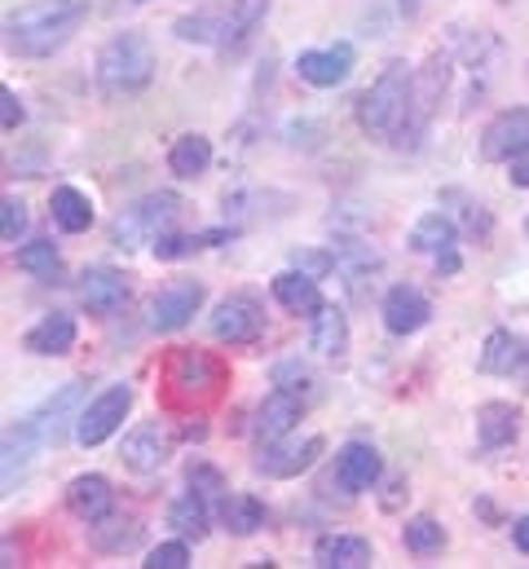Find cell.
<instances>
[{"label": "cell", "instance_id": "6da1fadb", "mask_svg": "<svg viewBox=\"0 0 529 569\" xmlns=\"http://www.w3.org/2000/svg\"><path fill=\"white\" fill-rule=\"evenodd\" d=\"M89 22V0H31L4 18V49L18 58H53Z\"/></svg>", "mask_w": 529, "mask_h": 569}, {"label": "cell", "instance_id": "7a4b0ae2", "mask_svg": "<svg viewBox=\"0 0 529 569\" xmlns=\"http://www.w3.org/2000/svg\"><path fill=\"white\" fill-rule=\"evenodd\" d=\"M154 67H159L154 62V44L141 31H120L98 53V84L111 98H132V93L150 89Z\"/></svg>", "mask_w": 529, "mask_h": 569}, {"label": "cell", "instance_id": "3957f363", "mask_svg": "<svg viewBox=\"0 0 529 569\" xmlns=\"http://www.w3.org/2000/svg\"><path fill=\"white\" fill-rule=\"evenodd\" d=\"M410 89H415V71L406 62H389L380 71V80L358 98V124L367 138L393 142L410 111Z\"/></svg>", "mask_w": 529, "mask_h": 569}, {"label": "cell", "instance_id": "277c9868", "mask_svg": "<svg viewBox=\"0 0 529 569\" xmlns=\"http://www.w3.org/2000/svg\"><path fill=\"white\" fill-rule=\"evenodd\" d=\"M163 385H168V398L177 407H212L226 389V367L217 353L208 349H177L163 367Z\"/></svg>", "mask_w": 529, "mask_h": 569}, {"label": "cell", "instance_id": "5b68a950", "mask_svg": "<svg viewBox=\"0 0 529 569\" xmlns=\"http://www.w3.org/2000/svg\"><path fill=\"white\" fill-rule=\"evenodd\" d=\"M177 217H181V194H172V190H150V194H141L137 203H129L116 221H111V243L116 248H141V243H154L159 234H168L172 226H177Z\"/></svg>", "mask_w": 529, "mask_h": 569}, {"label": "cell", "instance_id": "8992f818", "mask_svg": "<svg viewBox=\"0 0 529 569\" xmlns=\"http://www.w3.org/2000/svg\"><path fill=\"white\" fill-rule=\"evenodd\" d=\"M446 62L441 58H432L423 71H415V89H410V111H406V124H401V133H397L393 142L397 146H419L423 142V133H428V124H432V111H437V102H441V93H446Z\"/></svg>", "mask_w": 529, "mask_h": 569}, {"label": "cell", "instance_id": "52a82bcc", "mask_svg": "<svg viewBox=\"0 0 529 569\" xmlns=\"http://www.w3.org/2000/svg\"><path fill=\"white\" fill-rule=\"evenodd\" d=\"M264 331V309L252 291H230L212 309V336L221 345H257Z\"/></svg>", "mask_w": 529, "mask_h": 569}, {"label": "cell", "instance_id": "ba28073f", "mask_svg": "<svg viewBox=\"0 0 529 569\" xmlns=\"http://www.w3.org/2000/svg\"><path fill=\"white\" fill-rule=\"evenodd\" d=\"M132 411V385H111V389H102L84 411H80V420H76V441L80 446H102L116 428L129 420Z\"/></svg>", "mask_w": 529, "mask_h": 569}, {"label": "cell", "instance_id": "9c48e42d", "mask_svg": "<svg viewBox=\"0 0 529 569\" xmlns=\"http://www.w3.org/2000/svg\"><path fill=\"white\" fill-rule=\"evenodd\" d=\"M80 402H84V380H67L58 393H49V398L27 416L31 432L40 437V446H58V441L67 437V425L80 420V411H84Z\"/></svg>", "mask_w": 529, "mask_h": 569}, {"label": "cell", "instance_id": "30bf717a", "mask_svg": "<svg viewBox=\"0 0 529 569\" xmlns=\"http://www.w3.org/2000/svg\"><path fill=\"white\" fill-rule=\"evenodd\" d=\"M199 305H203V283H194V279L168 283L163 291L150 296V331H163V336L181 331L199 313Z\"/></svg>", "mask_w": 529, "mask_h": 569}, {"label": "cell", "instance_id": "8fae6325", "mask_svg": "<svg viewBox=\"0 0 529 569\" xmlns=\"http://www.w3.org/2000/svg\"><path fill=\"white\" fill-rule=\"evenodd\" d=\"M327 450V441L318 437V432H309V437H300V441H269L257 450V472L264 477H278V481H287V477H300L305 468H313V459Z\"/></svg>", "mask_w": 529, "mask_h": 569}, {"label": "cell", "instance_id": "7c38bea8", "mask_svg": "<svg viewBox=\"0 0 529 569\" xmlns=\"http://www.w3.org/2000/svg\"><path fill=\"white\" fill-rule=\"evenodd\" d=\"M529 150V107H512V111H499L486 133H481V159L490 163H512L517 154Z\"/></svg>", "mask_w": 529, "mask_h": 569}, {"label": "cell", "instance_id": "4fadbf2b", "mask_svg": "<svg viewBox=\"0 0 529 569\" xmlns=\"http://www.w3.org/2000/svg\"><path fill=\"white\" fill-rule=\"evenodd\" d=\"M353 44H327V49H305L300 58H296V76L305 80V84H313V89H336V84H345L349 76H353Z\"/></svg>", "mask_w": 529, "mask_h": 569}, {"label": "cell", "instance_id": "5bb4252c", "mask_svg": "<svg viewBox=\"0 0 529 569\" xmlns=\"http://www.w3.org/2000/svg\"><path fill=\"white\" fill-rule=\"evenodd\" d=\"M380 477H385V459H380V450L371 441L340 446V455H336V486L345 495H367V490H376Z\"/></svg>", "mask_w": 529, "mask_h": 569}, {"label": "cell", "instance_id": "9a60e30c", "mask_svg": "<svg viewBox=\"0 0 529 569\" xmlns=\"http://www.w3.org/2000/svg\"><path fill=\"white\" fill-rule=\"evenodd\" d=\"M300 416H305V398H300V393H291V389H273V393H264V402L257 407V420H252L257 446H269V441L291 437V428L300 425Z\"/></svg>", "mask_w": 529, "mask_h": 569}, {"label": "cell", "instance_id": "2e32d148", "mask_svg": "<svg viewBox=\"0 0 529 569\" xmlns=\"http://www.w3.org/2000/svg\"><path fill=\"white\" fill-rule=\"evenodd\" d=\"M380 318H385V331H389V336H415L419 327H428L432 305H428V296H423L419 287L397 283V287H389V296H385V305H380Z\"/></svg>", "mask_w": 529, "mask_h": 569}, {"label": "cell", "instance_id": "e0dca14e", "mask_svg": "<svg viewBox=\"0 0 529 569\" xmlns=\"http://www.w3.org/2000/svg\"><path fill=\"white\" fill-rule=\"evenodd\" d=\"M80 305L89 313H98V318L120 313L129 305V279L120 270H107V266L84 270V279H80Z\"/></svg>", "mask_w": 529, "mask_h": 569}, {"label": "cell", "instance_id": "ac0fdd59", "mask_svg": "<svg viewBox=\"0 0 529 569\" xmlns=\"http://www.w3.org/2000/svg\"><path fill=\"white\" fill-rule=\"evenodd\" d=\"M76 336H80L76 318L62 313V309H53V313H44V318L22 336V349L36 353V358H62V353L76 349Z\"/></svg>", "mask_w": 529, "mask_h": 569}, {"label": "cell", "instance_id": "d6986e66", "mask_svg": "<svg viewBox=\"0 0 529 569\" xmlns=\"http://www.w3.org/2000/svg\"><path fill=\"white\" fill-rule=\"evenodd\" d=\"M168 455H172V441H168V432H159L154 425H141L132 428L129 437H124V446H120V459H124V468L132 472H159L163 463H168Z\"/></svg>", "mask_w": 529, "mask_h": 569}, {"label": "cell", "instance_id": "ffe728a7", "mask_svg": "<svg viewBox=\"0 0 529 569\" xmlns=\"http://www.w3.org/2000/svg\"><path fill=\"white\" fill-rule=\"evenodd\" d=\"M67 508L80 521H98V517H107L116 508V490H111V481L102 472H80L67 486Z\"/></svg>", "mask_w": 529, "mask_h": 569}, {"label": "cell", "instance_id": "44dd1931", "mask_svg": "<svg viewBox=\"0 0 529 569\" xmlns=\"http://www.w3.org/2000/svg\"><path fill=\"white\" fill-rule=\"evenodd\" d=\"M376 561V548L358 535H322L313 543V566L322 569H367Z\"/></svg>", "mask_w": 529, "mask_h": 569}, {"label": "cell", "instance_id": "7402d4cb", "mask_svg": "<svg viewBox=\"0 0 529 569\" xmlns=\"http://www.w3.org/2000/svg\"><path fill=\"white\" fill-rule=\"evenodd\" d=\"M273 300L287 309V313H300V318H313L327 300H322V291H318V279H309V274H300V270H282V274H273Z\"/></svg>", "mask_w": 529, "mask_h": 569}, {"label": "cell", "instance_id": "603a6c76", "mask_svg": "<svg viewBox=\"0 0 529 569\" xmlns=\"http://www.w3.org/2000/svg\"><path fill=\"white\" fill-rule=\"evenodd\" d=\"M309 349H313L318 358H336V362L349 353V318H345L340 305H322V309L313 313Z\"/></svg>", "mask_w": 529, "mask_h": 569}, {"label": "cell", "instance_id": "cb8c5ba5", "mask_svg": "<svg viewBox=\"0 0 529 569\" xmlns=\"http://www.w3.org/2000/svg\"><path fill=\"white\" fill-rule=\"evenodd\" d=\"M517 428H521V411L512 402H481L477 407V441L486 450H503L517 441Z\"/></svg>", "mask_w": 529, "mask_h": 569}, {"label": "cell", "instance_id": "d4e9b609", "mask_svg": "<svg viewBox=\"0 0 529 569\" xmlns=\"http://www.w3.org/2000/svg\"><path fill=\"white\" fill-rule=\"evenodd\" d=\"M49 217H53V226L62 234H84L93 226V199L84 190H76V186H58L49 194Z\"/></svg>", "mask_w": 529, "mask_h": 569}, {"label": "cell", "instance_id": "484cf974", "mask_svg": "<svg viewBox=\"0 0 529 569\" xmlns=\"http://www.w3.org/2000/svg\"><path fill=\"white\" fill-rule=\"evenodd\" d=\"M89 543H93L98 552H107V557L132 552V548L141 543V521H137V517H116V512H107V517L89 521Z\"/></svg>", "mask_w": 529, "mask_h": 569}, {"label": "cell", "instance_id": "4316f807", "mask_svg": "<svg viewBox=\"0 0 529 569\" xmlns=\"http://www.w3.org/2000/svg\"><path fill=\"white\" fill-rule=\"evenodd\" d=\"M36 450H40V437L31 432L27 420L4 428V495L18 490V481L27 477V463L36 459Z\"/></svg>", "mask_w": 529, "mask_h": 569}, {"label": "cell", "instance_id": "83f0119b", "mask_svg": "<svg viewBox=\"0 0 529 569\" xmlns=\"http://www.w3.org/2000/svg\"><path fill=\"white\" fill-rule=\"evenodd\" d=\"M410 248L423 252V257H441L450 248H459V226L450 212H423L410 230Z\"/></svg>", "mask_w": 529, "mask_h": 569}, {"label": "cell", "instance_id": "f1b7e54d", "mask_svg": "<svg viewBox=\"0 0 529 569\" xmlns=\"http://www.w3.org/2000/svg\"><path fill=\"white\" fill-rule=\"evenodd\" d=\"M521 353H526V340L512 336L508 327H495V331L486 336V349H481V358H477V371H486V376H517Z\"/></svg>", "mask_w": 529, "mask_h": 569}, {"label": "cell", "instance_id": "f546056e", "mask_svg": "<svg viewBox=\"0 0 529 569\" xmlns=\"http://www.w3.org/2000/svg\"><path fill=\"white\" fill-rule=\"evenodd\" d=\"M385 266V257L376 252V248H367V243H358V239H345L340 248H336V270L345 274V283L353 287L358 296H362V283L376 274Z\"/></svg>", "mask_w": 529, "mask_h": 569}, {"label": "cell", "instance_id": "4dcf8cb0", "mask_svg": "<svg viewBox=\"0 0 529 569\" xmlns=\"http://www.w3.org/2000/svg\"><path fill=\"white\" fill-rule=\"evenodd\" d=\"M168 526L181 535V539H203L208 535V526H212V503L203 499V495H194V490H186L172 508H168Z\"/></svg>", "mask_w": 529, "mask_h": 569}, {"label": "cell", "instance_id": "1f68e13d", "mask_svg": "<svg viewBox=\"0 0 529 569\" xmlns=\"http://www.w3.org/2000/svg\"><path fill=\"white\" fill-rule=\"evenodd\" d=\"M168 168H172L181 181L203 177V172L212 168V142H208L203 133H186V138H177L172 150H168Z\"/></svg>", "mask_w": 529, "mask_h": 569}, {"label": "cell", "instance_id": "d6a6232c", "mask_svg": "<svg viewBox=\"0 0 529 569\" xmlns=\"http://www.w3.org/2000/svg\"><path fill=\"white\" fill-rule=\"evenodd\" d=\"M217 512H221L226 530L239 535V539L257 535V530L264 526V503L257 499V495H226V503H221Z\"/></svg>", "mask_w": 529, "mask_h": 569}, {"label": "cell", "instance_id": "836d02e7", "mask_svg": "<svg viewBox=\"0 0 529 569\" xmlns=\"http://www.w3.org/2000/svg\"><path fill=\"white\" fill-rule=\"evenodd\" d=\"M18 270L31 274V279H53L62 270V252L53 239H31L18 248Z\"/></svg>", "mask_w": 529, "mask_h": 569}, {"label": "cell", "instance_id": "e575fe53", "mask_svg": "<svg viewBox=\"0 0 529 569\" xmlns=\"http://www.w3.org/2000/svg\"><path fill=\"white\" fill-rule=\"evenodd\" d=\"M269 13V0H230V13H226V40L221 44H239L248 40Z\"/></svg>", "mask_w": 529, "mask_h": 569}, {"label": "cell", "instance_id": "d590c367", "mask_svg": "<svg viewBox=\"0 0 529 569\" xmlns=\"http://www.w3.org/2000/svg\"><path fill=\"white\" fill-rule=\"evenodd\" d=\"M172 36L186 44H221L226 40V22L217 13H186L172 22Z\"/></svg>", "mask_w": 529, "mask_h": 569}, {"label": "cell", "instance_id": "8d00e7d4", "mask_svg": "<svg viewBox=\"0 0 529 569\" xmlns=\"http://www.w3.org/2000/svg\"><path fill=\"white\" fill-rule=\"evenodd\" d=\"M401 539H406V548H410L415 557H432V552L446 548V530H441L437 517H410L406 530H401Z\"/></svg>", "mask_w": 529, "mask_h": 569}, {"label": "cell", "instance_id": "74e56055", "mask_svg": "<svg viewBox=\"0 0 529 569\" xmlns=\"http://www.w3.org/2000/svg\"><path fill=\"white\" fill-rule=\"evenodd\" d=\"M186 481H190V490H194V495H203L212 508H221V503H226V477H221L212 463L194 459V463L186 468Z\"/></svg>", "mask_w": 529, "mask_h": 569}, {"label": "cell", "instance_id": "f35d334b", "mask_svg": "<svg viewBox=\"0 0 529 569\" xmlns=\"http://www.w3.org/2000/svg\"><path fill=\"white\" fill-rule=\"evenodd\" d=\"M291 270L309 274V279H327L336 270V252H322V248H296L291 252Z\"/></svg>", "mask_w": 529, "mask_h": 569}, {"label": "cell", "instance_id": "ab89813d", "mask_svg": "<svg viewBox=\"0 0 529 569\" xmlns=\"http://www.w3.org/2000/svg\"><path fill=\"white\" fill-rule=\"evenodd\" d=\"M141 566L146 569H186L190 566V543H186V539L159 543V548H150V557H146Z\"/></svg>", "mask_w": 529, "mask_h": 569}, {"label": "cell", "instance_id": "60d3db41", "mask_svg": "<svg viewBox=\"0 0 529 569\" xmlns=\"http://www.w3.org/2000/svg\"><path fill=\"white\" fill-rule=\"evenodd\" d=\"M273 385H278V389H291V393H300V398H305V393H309L318 380H313V371H309L305 362H296V358H291V362H278Z\"/></svg>", "mask_w": 529, "mask_h": 569}, {"label": "cell", "instance_id": "b9f144b4", "mask_svg": "<svg viewBox=\"0 0 529 569\" xmlns=\"http://www.w3.org/2000/svg\"><path fill=\"white\" fill-rule=\"evenodd\" d=\"M22 230H27V203L9 194V199L0 203V239H4V243H18Z\"/></svg>", "mask_w": 529, "mask_h": 569}, {"label": "cell", "instance_id": "7bdbcfd3", "mask_svg": "<svg viewBox=\"0 0 529 569\" xmlns=\"http://www.w3.org/2000/svg\"><path fill=\"white\" fill-rule=\"evenodd\" d=\"M22 120H27V111H22V98H18V93L4 84V89H0V124H4V133H13Z\"/></svg>", "mask_w": 529, "mask_h": 569}, {"label": "cell", "instance_id": "ee69618b", "mask_svg": "<svg viewBox=\"0 0 529 569\" xmlns=\"http://www.w3.org/2000/svg\"><path fill=\"white\" fill-rule=\"evenodd\" d=\"M508 168H512V172H508V181H512V186H521V190H529V150L526 154H517Z\"/></svg>", "mask_w": 529, "mask_h": 569}, {"label": "cell", "instance_id": "f6af8a7d", "mask_svg": "<svg viewBox=\"0 0 529 569\" xmlns=\"http://www.w3.org/2000/svg\"><path fill=\"white\" fill-rule=\"evenodd\" d=\"M512 543H517V548H521V552L529 557V512L512 521Z\"/></svg>", "mask_w": 529, "mask_h": 569}, {"label": "cell", "instance_id": "bcb514c9", "mask_svg": "<svg viewBox=\"0 0 529 569\" xmlns=\"http://www.w3.org/2000/svg\"><path fill=\"white\" fill-rule=\"evenodd\" d=\"M459 266H463V261H459V248H450V252L437 257V274H459Z\"/></svg>", "mask_w": 529, "mask_h": 569}, {"label": "cell", "instance_id": "7dc6e473", "mask_svg": "<svg viewBox=\"0 0 529 569\" xmlns=\"http://www.w3.org/2000/svg\"><path fill=\"white\" fill-rule=\"evenodd\" d=\"M517 380L529 389V340H526V353H521V362H517Z\"/></svg>", "mask_w": 529, "mask_h": 569}, {"label": "cell", "instance_id": "c3c4849f", "mask_svg": "<svg viewBox=\"0 0 529 569\" xmlns=\"http://www.w3.org/2000/svg\"><path fill=\"white\" fill-rule=\"evenodd\" d=\"M526 230H529V221H526Z\"/></svg>", "mask_w": 529, "mask_h": 569}, {"label": "cell", "instance_id": "681fc988", "mask_svg": "<svg viewBox=\"0 0 529 569\" xmlns=\"http://www.w3.org/2000/svg\"><path fill=\"white\" fill-rule=\"evenodd\" d=\"M137 4H141V0H137Z\"/></svg>", "mask_w": 529, "mask_h": 569}]
</instances>
